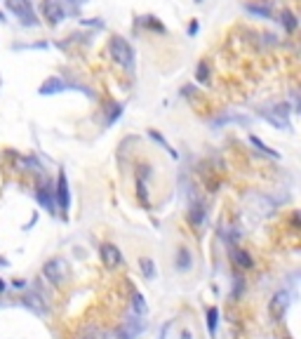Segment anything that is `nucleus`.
<instances>
[{"label": "nucleus", "instance_id": "f257e3e1", "mask_svg": "<svg viewBox=\"0 0 301 339\" xmlns=\"http://www.w3.org/2000/svg\"><path fill=\"white\" fill-rule=\"evenodd\" d=\"M109 50H111V57H113L116 64H120V66H125V68H132V64H134V52H132L130 43L125 40V38L113 35L109 43Z\"/></svg>", "mask_w": 301, "mask_h": 339}, {"label": "nucleus", "instance_id": "f03ea898", "mask_svg": "<svg viewBox=\"0 0 301 339\" xmlns=\"http://www.w3.org/2000/svg\"><path fill=\"white\" fill-rule=\"evenodd\" d=\"M7 7H10V12H12L24 26H38L35 12H33V7H31L28 0H7Z\"/></svg>", "mask_w": 301, "mask_h": 339}, {"label": "nucleus", "instance_id": "7ed1b4c3", "mask_svg": "<svg viewBox=\"0 0 301 339\" xmlns=\"http://www.w3.org/2000/svg\"><path fill=\"white\" fill-rule=\"evenodd\" d=\"M42 273H45V278H47L49 283L62 285L64 280H66V276H69V266H66L64 259H49V262H45V266H42Z\"/></svg>", "mask_w": 301, "mask_h": 339}, {"label": "nucleus", "instance_id": "20e7f679", "mask_svg": "<svg viewBox=\"0 0 301 339\" xmlns=\"http://www.w3.org/2000/svg\"><path fill=\"white\" fill-rule=\"evenodd\" d=\"M55 203L59 205V210L62 212L71 210V191H69L66 172H59V182H57V191H55Z\"/></svg>", "mask_w": 301, "mask_h": 339}, {"label": "nucleus", "instance_id": "39448f33", "mask_svg": "<svg viewBox=\"0 0 301 339\" xmlns=\"http://www.w3.org/2000/svg\"><path fill=\"white\" fill-rule=\"evenodd\" d=\"M99 257H102V262L109 269H118V266L123 264V255L118 250V245H113V243H104L99 247Z\"/></svg>", "mask_w": 301, "mask_h": 339}, {"label": "nucleus", "instance_id": "423d86ee", "mask_svg": "<svg viewBox=\"0 0 301 339\" xmlns=\"http://www.w3.org/2000/svg\"><path fill=\"white\" fill-rule=\"evenodd\" d=\"M287 306H289V292L280 290V292H275L273 294L271 304H268V311H271L273 318H282V313L287 311Z\"/></svg>", "mask_w": 301, "mask_h": 339}, {"label": "nucleus", "instance_id": "0eeeda50", "mask_svg": "<svg viewBox=\"0 0 301 339\" xmlns=\"http://www.w3.org/2000/svg\"><path fill=\"white\" fill-rule=\"evenodd\" d=\"M42 14L49 24H59L64 19V7L57 3V0H45L42 3Z\"/></svg>", "mask_w": 301, "mask_h": 339}, {"label": "nucleus", "instance_id": "6e6552de", "mask_svg": "<svg viewBox=\"0 0 301 339\" xmlns=\"http://www.w3.org/2000/svg\"><path fill=\"white\" fill-rule=\"evenodd\" d=\"M231 262L238 269H252L254 266V259L249 252H245L242 247H235V245H231Z\"/></svg>", "mask_w": 301, "mask_h": 339}, {"label": "nucleus", "instance_id": "1a4fd4ad", "mask_svg": "<svg viewBox=\"0 0 301 339\" xmlns=\"http://www.w3.org/2000/svg\"><path fill=\"white\" fill-rule=\"evenodd\" d=\"M193 266V255H191V250L186 247V245H181L177 250V257H174V269H177L179 273H186L188 269Z\"/></svg>", "mask_w": 301, "mask_h": 339}, {"label": "nucleus", "instance_id": "9d476101", "mask_svg": "<svg viewBox=\"0 0 301 339\" xmlns=\"http://www.w3.org/2000/svg\"><path fill=\"white\" fill-rule=\"evenodd\" d=\"M71 85H66V82L62 80V78H47V80L40 85V92L42 97H49V95H57V92H64V90H69Z\"/></svg>", "mask_w": 301, "mask_h": 339}, {"label": "nucleus", "instance_id": "9b49d317", "mask_svg": "<svg viewBox=\"0 0 301 339\" xmlns=\"http://www.w3.org/2000/svg\"><path fill=\"white\" fill-rule=\"evenodd\" d=\"M35 200H38V203H40L47 212H52V215H55V205L57 203H55V196H52V191H49V189H45V186H42V189L35 191Z\"/></svg>", "mask_w": 301, "mask_h": 339}, {"label": "nucleus", "instance_id": "f8f14e48", "mask_svg": "<svg viewBox=\"0 0 301 339\" xmlns=\"http://www.w3.org/2000/svg\"><path fill=\"white\" fill-rule=\"evenodd\" d=\"M132 311L137 313V316H146L148 313V304H146L144 294L139 290H134V287H132Z\"/></svg>", "mask_w": 301, "mask_h": 339}, {"label": "nucleus", "instance_id": "ddd939ff", "mask_svg": "<svg viewBox=\"0 0 301 339\" xmlns=\"http://www.w3.org/2000/svg\"><path fill=\"white\" fill-rule=\"evenodd\" d=\"M188 222H191L193 226H203V222H205V207L200 203H193L191 207H188Z\"/></svg>", "mask_w": 301, "mask_h": 339}, {"label": "nucleus", "instance_id": "4468645a", "mask_svg": "<svg viewBox=\"0 0 301 339\" xmlns=\"http://www.w3.org/2000/svg\"><path fill=\"white\" fill-rule=\"evenodd\" d=\"M139 269H141V273H144L146 280H156L158 271H156V262L150 257H141L139 259Z\"/></svg>", "mask_w": 301, "mask_h": 339}, {"label": "nucleus", "instance_id": "2eb2a0df", "mask_svg": "<svg viewBox=\"0 0 301 339\" xmlns=\"http://www.w3.org/2000/svg\"><path fill=\"white\" fill-rule=\"evenodd\" d=\"M205 318H207V327H210V334L217 337V327H219V309L217 306H210L205 311Z\"/></svg>", "mask_w": 301, "mask_h": 339}, {"label": "nucleus", "instance_id": "dca6fc26", "mask_svg": "<svg viewBox=\"0 0 301 339\" xmlns=\"http://www.w3.org/2000/svg\"><path fill=\"white\" fill-rule=\"evenodd\" d=\"M249 142H252V146H257V149H259L261 153H266V156H271V158H280V153H278V151H273L271 146H266V144L261 142L259 137H254V135H252V137H249Z\"/></svg>", "mask_w": 301, "mask_h": 339}, {"label": "nucleus", "instance_id": "f3484780", "mask_svg": "<svg viewBox=\"0 0 301 339\" xmlns=\"http://www.w3.org/2000/svg\"><path fill=\"white\" fill-rule=\"evenodd\" d=\"M148 137H150V139H156V142L160 144V146H163V149L167 151V153H170L172 158H177V151H174V149H172V146H170V144L165 142V137L160 135V132H156V130H148Z\"/></svg>", "mask_w": 301, "mask_h": 339}, {"label": "nucleus", "instance_id": "a211bd4d", "mask_svg": "<svg viewBox=\"0 0 301 339\" xmlns=\"http://www.w3.org/2000/svg\"><path fill=\"white\" fill-rule=\"evenodd\" d=\"M137 198L141 200V205H148V198H146V179L144 177H137Z\"/></svg>", "mask_w": 301, "mask_h": 339}, {"label": "nucleus", "instance_id": "6ab92c4d", "mask_svg": "<svg viewBox=\"0 0 301 339\" xmlns=\"http://www.w3.org/2000/svg\"><path fill=\"white\" fill-rule=\"evenodd\" d=\"M120 111H123V106H120V104H113V109H111V115H109V120H106V125H113V122L120 118Z\"/></svg>", "mask_w": 301, "mask_h": 339}, {"label": "nucleus", "instance_id": "aec40b11", "mask_svg": "<svg viewBox=\"0 0 301 339\" xmlns=\"http://www.w3.org/2000/svg\"><path fill=\"white\" fill-rule=\"evenodd\" d=\"M280 21H282V24H285V26L289 28V31H294V28H296V21H294V17H292L289 12H282Z\"/></svg>", "mask_w": 301, "mask_h": 339}, {"label": "nucleus", "instance_id": "412c9836", "mask_svg": "<svg viewBox=\"0 0 301 339\" xmlns=\"http://www.w3.org/2000/svg\"><path fill=\"white\" fill-rule=\"evenodd\" d=\"M80 339H102V334H99L96 327H87V330L80 334Z\"/></svg>", "mask_w": 301, "mask_h": 339}, {"label": "nucleus", "instance_id": "4be33fe9", "mask_svg": "<svg viewBox=\"0 0 301 339\" xmlns=\"http://www.w3.org/2000/svg\"><path fill=\"white\" fill-rule=\"evenodd\" d=\"M207 64L205 61H200V66H198V82H207Z\"/></svg>", "mask_w": 301, "mask_h": 339}, {"label": "nucleus", "instance_id": "5701e85b", "mask_svg": "<svg viewBox=\"0 0 301 339\" xmlns=\"http://www.w3.org/2000/svg\"><path fill=\"white\" fill-rule=\"evenodd\" d=\"M247 10L249 12H254V14H259V17H268V7H257V5H247Z\"/></svg>", "mask_w": 301, "mask_h": 339}, {"label": "nucleus", "instance_id": "b1692460", "mask_svg": "<svg viewBox=\"0 0 301 339\" xmlns=\"http://www.w3.org/2000/svg\"><path fill=\"white\" fill-rule=\"evenodd\" d=\"M292 226H294V229L299 226V212H294V215H292Z\"/></svg>", "mask_w": 301, "mask_h": 339}, {"label": "nucleus", "instance_id": "393cba45", "mask_svg": "<svg viewBox=\"0 0 301 339\" xmlns=\"http://www.w3.org/2000/svg\"><path fill=\"white\" fill-rule=\"evenodd\" d=\"M181 339H193V332L191 330H184V332H181Z\"/></svg>", "mask_w": 301, "mask_h": 339}, {"label": "nucleus", "instance_id": "a878e982", "mask_svg": "<svg viewBox=\"0 0 301 339\" xmlns=\"http://www.w3.org/2000/svg\"><path fill=\"white\" fill-rule=\"evenodd\" d=\"M14 287H17V290H21V287H24V280H14Z\"/></svg>", "mask_w": 301, "mask_h": 339}, {"label": "nucleus", "instance_id": "bb28decb", "mask_svg": "<svg viewBox=\"0 0 301 339\" xmlns=\"http://www.w3.org/2000/svg\"><path fill=\"white\" fill-rule=\"evenodd\" d=\"M75 5H85V3H87V0H73Z\"/></svg>", "mask_w": 301, "mask_h": 339}, {"label": "nucleus", "instance_id": "cd10ccee", "mask_svg": "<svg viewBox=\"0 0 301 339\" xmlns=\"http://www.w3.org/2000/svg\"><path fill=\"white\" fill-rule=\"evenodd\" d=\"M5 290V280H0V292Z\"/></svg>", "mask_w": 301, "mask_h": 339}, {"label": "nucleus", "instance_id": "c85d7f7f", "mask_svg": "<svg viewBox=\"0 0 301 339\" xmlns=\"http://www.w3.org/2000/svg\"><path fill=\"white\" fill-rule=\"evenodd\" d=\"M0 21H5V14H3V12H0Z\"/></svg>", "mask_w": 301, "mask_h": 339}, {"label": "nucleus", "instance_id": "c756f323", "mask_svg": "<svg viewBox=\"0 0 301 339\" xmlns=\"http://www.w3.org/2000/svg\"><path fill=\"white\" fill-rule=\"evenodd\" d=\"M195 3H203V0H195Z\"/></svg>", "mask_w": 301, "mask_h": 339}]
</instances>
